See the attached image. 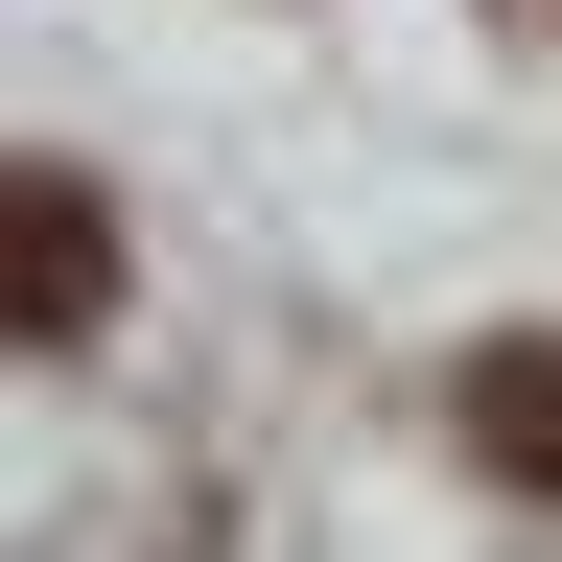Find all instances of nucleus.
Returning a JSON list of instances; mask_svg holds the SVG:
<instances>
[{
    "label": "nucleus",
    "mask_w": 562,
    "mask_h": 562,
    "mask_svg": "<svg viewBox=\"0 0 562 562\" xmlns=\"http://www.w3.org/2000/svg\"><path fill=\"white\" fill-rule=\"evenodd\" d=\"M94 305H117V211L70 165H0V328H24V351H94Z\"/></svg>",
    "instance_id": "nucleus-1"
},
{
    "label": "nucleus",
    "mask_w": 562,
    "mask_h": 562,
    "mask_svg": "<svg viewBox=\"0 0 562 562\" xmlns=\"http://www.w3.org/2000/svg\"><path fill=\"white\" fill-rule=\"evenodd\" d=\"M446 446L562 516V328H492V351H469V375H446Z\"/></svg>",
    "instance_id": "nucleus-2"
}]
</instances>
